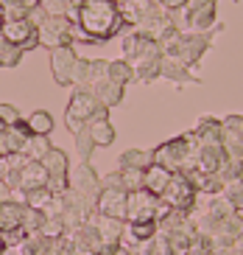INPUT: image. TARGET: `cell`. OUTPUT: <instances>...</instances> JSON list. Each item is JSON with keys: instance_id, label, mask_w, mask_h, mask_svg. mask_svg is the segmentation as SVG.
Segmentation results:
<instances>
[{"instance_id": "obj_1", "label": "cell", "mask_w": 243, "mask_h": 255, "mask_svg": "<svg viewBox=\"0 0 243 255\" xmlns=\"http://www.w3.org/2000/svg\"><path fill=\"white\" fill-rule=\"evenodd\" d=\"M76 25L89 42H106L123 28L120 6L112 0H76Z\"/></svg>"}, {"instance_id": "obj_2", "label": "cell", "mask_w": 243, "mask_h": 255, "mask_svg": "<svg viewBox=\"0 0 243 255\" xmlns=\"http://www.w3.org/2000/svg\"><path fill=\"white\" fill-rule=\"evenodd\" d=\"M123 59L132 65L134 82H154L162 76V48L154 39H146L137 31H126Z\"/></svg>"}, {"instance_id": "obj_3", "label": "cell", "mask_w": 243, "mask_h": 255, "mask_svg": "<svg viewBox=\"0 0 243 255\" xmlns=\"http://www.w3.org/2000/svg\"><path fill=\"white\" fill-rule=\"evenodd\" d=\"M221 28H224V25H221ZM221 28H215V31H221ZM215 31H207V34L173 31L170 37H165V39L160 42L162 56H168V59H176V62H182V65H187V68L196 70V65L201 62V56H204V53L210 51V45H213Z\"/></svg>"}, {"instance_id": "obj_4", "label": "cell", "mask_w": 243, "mask_h": 255, "mask_svg": "<svg viewBox=\"0 0 243 255\" xmlns=\"http://www.w3.org/2000/svg\"><path fill=\"white\" fill-rule=\"evenodd\" d=\"M151 157H154V165H162V168H168L170 174H190L193 171V157H196V143L193 137L184 132L179 137H170V140L160 143L154 151H151Z\"/></svg>"}, {"instance_id": "obj_5", "label": "cell", "mask_w": 243, "mask_h": 255, "mask_svg": "<svg viewBox=\"0 0 243 255\" xmlns=\"http://www.w3.org/2000/svg\"><path fill=\"white\" fill-rule=\"evenodd\" d=\"M98 113H103V107L98 104V98L92 96V90H76L73 98L67 101L65 110V127L79 135L81 129H87V124L95 118Z\"/></svg>"}, {"instance_id": "obj_6", "label": "cell", "mask_w": 243, "mask_h": 255, "mask_svg": "<svg viewBox=\"0 0 243 255\" xmlns=\"http://www.w3.org/2000/svg\"><path fill=\"white\" fill-rule=\"evenodd\" d=\"M162 205H168L170 210H176V213H187L190 216L193 210H196V202H199V191L193 185V180L187 174H173L168 182V188L162 191Z\"/></svg>"}, {"instance_id": "obj_7", "label": "cell", "mask_w": 243, "mask_h": 255, "mask_svg": "<svg viewBox=\"0 0 243 255\" xmlns=\"http://www.w3.org/2000/svg\"><path fill=\"white\" fill-rule=\"evenodd\" d=\"M73 28H76V23L70 17H42L37 23L39 45L48 48V51L73 45Z\"/></svg>"}, {"instance_id": "obj_8", "label": "cell", "mask_w": 243, "mask_h": 255, "mask_svg": "<svg viewBox=\"0 0 243 255\" xmlns=\"http://www.w3.org/2000/svg\"><path fill=\"white\" fill-rule=\"evenodd\" d=\"M0 37L6 39V42H11V45H17L22 53L39 45L37 23H31L28 17L25 20H3L0 23Z\"/></svg>"}, {"instance_id": "obj_9", "label": "cell", "mask_w": 243, "mask_h": 255, "mask_svg": "<svg viewBox=\"0 0 243 255\" xmlns=\"http://www.w3.org/2000/svg\"><path fill=\"white\" fill-rule=\"evenodd\" d=\"M162 210V199L151 191L140 188L129 194V208H126V222H157Z\"/></svg>"}, {"instance_id": "obj_10", "label": "cell", "mask_w": 243, "mask_h": 255, "mask_svg": "<svg viewBox=\"0 0 243 255\" xmlns=\"http://www.w3.org/2000/svg\"><path fill=\"white\" fill-rule=\"evenodd\" d=\"M179 31H190V34H207V31L218 28V6H184Z\"/></svg>"}, {"instance_id": "obj_11", "label": "cell", "mask_w": 243, "mask_h": 255, "mask_svg": "<svg viewBox=\"0 0 243 255\" xmlns=\"http://www.w3.org/2000/svg\"><path fill=\"white\" fill-rule=\"evenodd\" d=\"M70 191L81 194L87 202L95 205L98 194H101V177L95 174V168L89 163H79L70 168Z\"/></svg>"}, {"instance_id": "obj_12", "label": "cell", "mask_w": 243, "mask_h": 255, "mask_svg": "<svg viewBox=\"0 0 243 255\" xmlns=\"http://www.w3.org/2000/svg\"><path fill=\"white\" fill-rule=\"evenodd\" d=\"M79 53H76L73 45H65V48H56L51 51V73H53V82L62 84V87H70L73 84V73H76V65H79Z\"/></svg>"}, {"instance_id": "obj_13", "label": "cell", "mask_w": 243, "mask_h": 255, "mask_svg": "<svg viewBox=\"0 0 243 255\" xmlns=\"http://www.w3.org/2000/svg\"><path fill=\"white\" fill-rule=\"evenodd\" d=\"M229 163V151L224 143H210V146H196L193 157V171L201 174H218Z\"/></svg>"}, {"instance_id": "obj_14", "label": "cell", "mask_w": 243, "mask_h": 255, "mask_svg": "<svg viewBox=\"0 0 243 255\" xmlns=\"http://www.w3.org/2000/svg\"><path fill=\"white\" fill-rule=\"evenodd\" d=\"M109 73V62L106 59H79L73 73V87L76 90H92L98 79H106Z\"/></svg>"}, {"instance_id": "obj_15", "label": "cell", "mask_w": 243, "mask_h": 255, "mask_svg": "<svg viewBox=\"0 0 243 255\" xmlns=\"http://www.w3.org/2000/svg\"><path fill=\"white\" fill-rule=\"evenodd\" d=\"M126 208H129V191H123V188H101V194L95 199L98 213L126 222Z\"/></svg>"}, {"instance_id": "obj_16", "label": "cell", "mask_w": 243, "mask_h": 255, "mask_svg": "<svg viewBox=\"0 0 243 255\" xmlns=\"http://www.w3.org/2000/svg\"><path fill=\"white\" fill-rule=\"evenodd\" d=\"M196 146H210V143H224V121L215 115H201L196 127L187 132Z\"/></svg>"}, {"instance_id": "obj_17", "label": "cell", "mask_w": 243, "mask_h": 255, "mask_svg": "<svg viewBox=\"0 0 243 255\" xmlns=\"http://www.w3.org/2000/svg\"><path fill=\"white\" fill-rule=\"evenodd\" d=\"M89 222L95 225L98 236H101V241H103V247H118L120 244V236H123V230H126L123 219H112V216H103V213L92 210Z\"/></svg>"}, {"instance_id": "obj_18", "label": "cell", "mask_w": 243, "mask_h": 255, "mask_svg": "<svg viewBox=\"0 0 243 255\" xmlns=\"http://www.w3.org/2000/svg\"><path fill=\"white\" fill-rule=\"evenodd\" d=\"M224 146L229 157L243 160V115H227L224 118Z\"/></svg>"}, {"instance_id": "obj_19", "label": "cell", "mask_w": 243, "mask_h": 255, "mask_svg": "<svg viewBox=\"0 0 243 255\" xmlns=\"http://www.w3.org/2000/svg\"><path fill=\"white\" fill-rule=\"evenodd\" d=\"M92 96L98 98V104H101L103 110H112V107H118L120 101H123L126 87L118 82H112L109 76H106V79H98V82L92 84Z\"/></svg>"}, {"instance_id": "obj_20", "label": "cell", "mask_w": 243, "mask_h": 255, "mask_svg": "<svg viewBox=\"0 0 243 255\" xmlns=\"http://www.w3.org/2000/svg\"><path fill=\"white\" fill-rule=\"evenodd\" d=\"M157 3L154 0H123L120 3V17H123V25L129 31L137 28V25L146 20L148 14H151V8H154Z\"/></svg>"}, {"instance_id": "obj_21", "label": "cell", "mask_w": 243, "mask_h": 255, "mask_svg": "<svg viewBox=\"0 0 243 255\" xmlns=\"http://www.w3.org/2000/svg\"><path fill=\"white\" fill-rule=\"evenodd\" d=\"M48 171H45L42 163H34L31 160L25 168L20 171V182H17V191H22V194H28V191H37V188H48Z\"/></svg>"}, {"instance_id": "obj_22", "label": "cell", "mask_w": 243, "mask_h": 255, "mask_svg": "<svg viewBox=\"0 0 243 255\" xmlns=\"http://www.w3.org/2000/svg\"><path fill=\"white\" fill-rule=\"evenodd\" d=\"M87 132L92 135L95 146H112V143H115V127H112V121H109V110L98 113L95 118L89 121Z\"/></svg>"}, {"instance_id": "obj_23", "label": "cell", "mask_w": 243, "mask_h": 255, "mask_svg": "<svg viewBox=\"0 0 243 255\" xmlns=\"http://www.w3.org/2000/svg\"><path fill=\"white\" fill-rule=\"evenodd\" d=\"M70 236H73L76 250H87V253H101V250H103V241H101V236H98L95 225H92L89 219H87V222H84L81 227L70 230Z\"/></svg>"}, {"instance_id": "obj_24", "label": "cell", "mask_w": 243, "mask_h": 255, "mask_svg": "<svg viewBox=\"0 0 243 255\" xmlns=\"http://www.w3.org/2000/svg\"><path fill=\"white\" fill-rule=\"evenodd\" d=\"M160 79H168L173 84H196L199 82V76H196L193 68H187V65H182L176 59H168V56H162V76Z\"/></svg>"}, {"instance_id": "obj_25", "label": "cell", "mask_w": 243, "mask_h": 255, "mask_svg": "<svg viewBox=\"0 0 243 255\" xmlns=\"http://www.w3.org/2000/svg\"><path fill=\"white\" fill-rule=\"evenodd\" d=\"M22 216H25V202H14V199L0 202V233L22 227Z\"/></svg>"}, {"instance_id": "obj_26", "label": "cell", "mask_w": 243, "mask_h": 255, "mask_svg": "<svg viewBox=\"0 0 243 255\" xmlns=\"http://www.w3.org/2000/svg\"><path fill=\"white\" fill-rule=\"evenodd\" d=\"M170 177H173V174H170L168 168H162V165H148V168H146V180H143V188L151 191L154 196H162V191L168 188Z\"/></svg>"}, {"instance_id": "obj_27", "label": "cell", "mask_w": 243, "mask_h": 255, "mask_svg": "<svg viewBox=\"0 0 243 255\" xmlns=\"http://www.w3.org/2000/svg\"><path fill=\"white\" fill-rule=\"evenodd\" d=\"M193 180V185H196V191H199V196H218L224 191V182L218 174H201V171H190L187 174Z\"/></svg>"}, {"instance_id": "obj_28", "label": "cell", "mask_w": 243, "mask_h": 255, "mask_svg": "<svg viewBox=\"0 0 243 255\" xmlns=\"http://www.w3.org/2000/svg\"><path fill=\"white\" fill-rule=\"evenodd\" d=\"M148 165H154V157L148 149H129L118 157V168H140L146 171Z\"/></svg>"}, {"instance_id": "obj_29", "label": "cell", "mask_w": 243, "mask_h": 255, "mask_svg": "<svg viewBox=\"0 0 243 255\" xmlns=\"http://www.w3.org/2000/svg\"><path fill=\"white\" fill-rule=\"evenodd\" d=\"M25 124H28L31 135H45V137H51L53 127H56V121H53V115L48 113V110H37V113H31L28 118H25Z\"/></svg>"}, {"instance_id": "obj_30", "label": "cell", "mask_w": 243, "mask_h": 255, "mask_svg": "<svg viewBox=\"0 0 243 255\" xmlns=\"http://www.w3.org/2000/svg\"><path fill=\"white\" fill-rule=\"evenodd\" d=\"M51 137H45V135H31L28 143H25V149H22V154L28 160H34V163H42L45 157H48V151H51Z\"/></svg>"}, {"instance_id": "obj_31", "label": "cell", "mask_w": 243, "mask_h": 255, "mask_svg": "<svg viewBox=\"0 0 243 255\" xmlns=\"http://www.w3.org/2000/svg\"><path fill=\"white\" fill-rule=\"evenodd\" d=\"M45 17H70L76 20V0H42L39 3Z\"/></svg>"}, {"instance_id": "obj_32", "label": "cell", "mask_w": 243, "mask_h": 255, "mask_svg": "<svg viewBox=\"0 0 243 255\" xmlns=\"http://www.w3.org/2000/svg\"><path fill=\"white\" fill-rule=\"evenodd\" d=\"M112 79V82H118V84H132L134 82V70H132V65L126 59H112L109 62V73H106Z\"/></svg>"}, {"instance_id": "obj_33", "label": "cell", "mask_w": 243, "mask_h": 255, "mask_svg": "<svg viewBox=\"0 0 243 255\" xmlns=\"http://www.w3.org/2000/svg\"><path fill=\"white\" fill-rule=\"evenodd\" d=\"M0 8H3V20H25L34 11L25 6V0H0Z\"/></svg>"}, {"instance_id": "obj_34", "label": "cell", "mask_w": 243, "mask_h": 255, "mask_svg": "<svg viewBox=\"0 0 243 255\" xmlns=\"http://www.w3.org/2000/svg\"><path fill=\"white\" fill-rule=\"evenodd\" d=\"M53 191L51 188H37V191H28V194H25V205H28V208H34V210H48L51 208V202H53Z\"/></svg>"}, {"instance_id": "obj_35", "label": "cell", "mask_w": 243, "mask_h": 255, "mask_svg": "<svg viewBox=\"0 0 243 255\" xmlns=\"http://www.w3.org/2000/svg\"><path fill=\"white\" fill-rule=\"evenodd\" d=\"M224 196H227L229 202H232V208L238 210V213H243V174L241 177H235V180L224 182Z\"/></svg>"}, {"instance_id": "obj_36", "label": "cell", "mask_w": 243, "mask_h": 255, "mask_svg": "<svg viewBox=\"0 0 243 255\" xmlns=\"http://www.w3.org/2000/svg\"><path fill=\"white\" fill-rule=\"evenodd\" d=\"M126 233H132L137 241H154L160 227L157 222H126Z\"/></svg>"}, {"instance_id": "obj_37", "label": "cell", "mask_w": 243, "mask_h": 255, "mask_svg": "<svg viewBox=\"0 0 243 255\" xmlns=\"http://www.w3.org/2000/svg\"><path fill=\"white\" fill-rule=\"evenodd\" d=\"M22 62V51L17 45H11V42H6V39L0 37V68H6V70H11V68H17Z\"/></svg>"}, {"instance_id": "obj_38", "label": "cell", "mask_w": 243, "mask_h": 255, "mask_svg": "<svg viewBox=\"0 0 243 255\" xmlns=\"http://www.w3.org/2000/svg\"><path fill=\"white\" fill-rule=\"evenodd\" d=\"M65 233H67V225H65V219H62V216H45L42 230H39V236H42V239L56 241V239H62Z\"/></svg>"}, {"instance_id": "obj_39", "label": "cell", "mask_w": 243, "mask_h": 255, "mask_svg": "<svg viewBox=\"0 0 243 255\" xmlns=\"http://www.w3.org/2000/svg\"><path fill=\"white\" fill-rule=\"evenodd\" d=\"M76 137V154H79V163H89V157H92V151L98 149L95 140H92V135H89L87 129H81Z\"/></svg>"}, {"instance_id": "obj_40", "label": "cell", "mask_w": 243, "mask_h": 255, "mask_svg": "<svg viewBox=\"0 0 243 255\" xmlns=\"http://www.w3.org/2000/svg\"><path fill=\"white\" fill-rule=\"evenodd\" d=\"M204 213H210L213 219H229V216H235L238 210L232 208V202H229L227 196L218 194V196H213V202H210V208H207Z\"/></svg>"}, {"instance_id": "obj_41", "label": "cell", "mask_w": 243, "mask_h": 255, "mask_svg": "<svg viewBox=\"0 0 243 255\" xmlns=\"http://www.w3.org/2000/svg\"><path fill=\"white\" fill-rule=\"evenodd\" d=\"M42 222H45L42 210H34L25 205V216H22V230H25V236H37L42 230Z\"/></svg>"}, {"instance_id": "obj_42", "label": "cell", "mask_w": 243, "mask_h": 255, "mask_svg": "<svg viewBox=\"0 0 243 255\" xmlns=\"http://www.w3.org/2000/svg\"><path fill=\"white\" fill-rule=\"evenodd\" d=\"M120 171V180H123V188L132 194V191H140L143 188V180H146V171L140 168H118Z\"/></svg>"}, {"instance_id": "obj_43", "label": "cell", "mask_w": 243, "mask_h": 255, "mask_svg": "<svg viewBox=\"0 0 243 255\" xmlns=\"http://www.w3.org/2000/svg\"><path fill=\"white\" fill-rule=\"evenodd\" d=\"M20 110H17L14 104H0V124H6V127H14V124H20Z\"/></svg>"}, {"instance_id": "obj_44", "label": "cell", "mask_w": 243, "mask_h": 255, "mask_svg": "<svg viewBox=\"0 0 243 255\" xmlns=\"http://www.w3.org/2000/svg\"><path fill=\"white\" fill-rule=\"evenodd\" d=\"M157 6H162L165 11H173V14H179L184 6H187V0H154Z\"/></svg>"}, {"instance_id": "obj_45", "label": "cell", "mask_w": 243, "mask_h": 255, "mask_svg": "<svg viewBox=\"0 0 243 255\" xmlns=\"http://www.w3.org/2000/svg\"><path fill=\"white\" fill-rule=\"evenodd\" d=\"M11 196H14V191L8 188V182H6V180H0V202H8Z\"/></svg>"}, {"instance_id": "obj_46", "label": "cell", "mask_w": 243, "mask_h": 255, "mask_svg": "<svg viewBox=\"0 0 243 255\" xmlns=\"http://www.w3.org/2000/svg\"><path fill=\"white\" fill-rule=\"evenodd\" d=\"M187 6H218V0H187Z\"/></svg>"}, {"instance_id": "obj_47", "label": "cell", "mask_w": 243, "mask_h": 255, "mask_svg": "<svg viewBox=\"0 0 243 255\" xmlns=\"http://www.w3.org/2000/svg\"><path fill=\"white\" fill-rule=\"evenodd\" d=\"M8 177V157H0V180Z\"/></svg>"}, {"instance_id": "obj_48", "label": "cell", "mask_w": 243, "mask_h": 255, "mask_svg": "<svg viewBox=\"0 0 243 255\" xmlns=\"http://www.w3.org/2000/svg\"><path fill=\"white\" fill-rule=\"evenodd\" d=\"M6 250H8L6 247V239H3V233H0V255H6Z\"/></svg>"}, {"instance_id": "obj_49", "label": "cell", "mask_w": 243, "mask_h": 255, "mask_svg": "<svg viewBox=\"0 0 243 255\" xmlns=\"http://www.w3.org/2000/svg\"><path fill=\"white\" fill-rule=\"evenodd\" d=\"M39 3H42V0H25V6L28 8H39Z\"/></svg>"}, {"instance_id": "obj_50", "label": "cell", "mask_w": 243, "mask_h": 255, "mask_svg": "<svg viewBox=\"0 0 243 255\" xmlns=\"http://www.w3.org/2000/svg\"><path fill=\"white\" fill-rule=\"evenodd\" d=\"M112 3H118V6H120V3H123V0H112Z\"/></svg>"}]
</instances>
